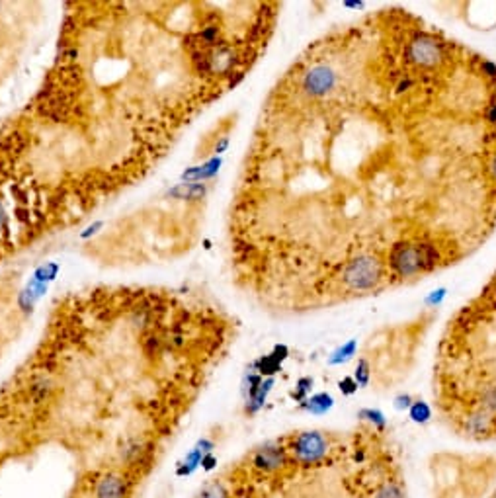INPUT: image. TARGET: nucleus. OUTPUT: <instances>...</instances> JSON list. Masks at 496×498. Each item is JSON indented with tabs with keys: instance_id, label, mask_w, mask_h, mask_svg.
<instances>
[{
	"instance_id": "obj_1",
	"label": "nucleus",
	"mask_w": 496,
	"mask_h": 498,
	"mask_svg": "<svg viewBox=\"0 0 496 498\" xmlns=\"http://www.w3.org/2000/svg\"><path fill=\"white\" fill-rule=\"evenodd\" d=\"M437 252L432 244H426V242H405V244H397L393 246L391 257H389V262H391V268L399 276H415L418 272L426 270V268H432L434 262H436Z\"/></svg>"
},
{
	"instance_id": "obj_2",
	"label": "nucleus",
	"mask_w": 496,
	"mask_h": 498,
	"mask_svg": "<svg viewBox=\"0 0 496 498\" xmlns=\"http://www.w3.org/2000/svg\"><path fill=\"white\" fill-rule=\"evenodd\" d=\"M289 452L299 465H315L328 454V438L317 430L299 432L289 439Z\"/></svg>"
},
{
	"instance_id": "obj_3",
	"label": "nucleus",
	"mask_w": 496,
	"mask_h": 498,
	"mask_svg": "<svg viewBox=\"0 0 496 498\" xmlns=\"http://www.w3.org/2000/svg\"><path fill=\"white\" fill-rule=\"evenodd\" d=\"M342 278L348 289L354 292H365L375 286L381 278L379 262L373 257H360L346 264L342 272Z\"/></svg>"
},
{
	"instance_id": "obj_4",
	"label": "nucleus",
	"mask_w": 496,
	"mask_h": 498,
	"mask_svg": "<svg viewBox=\"0 0 496 498\" xmlns=\"http://www.w3.org/2000/svg\"><path fill=\"white\" fill-rule=\"evenodd\" d=\"M301 86L309 96H326L336 86V73L330 65L315 63L301 79Z\"/></svg>"
},
{
	"instance_id": "obj_5",
	"label": "nucleus",
	"mask_w": 496,
	"mask_h": 498,
	"mask_svg": "<svg viewBox=\"0 0 496 498\" xmlns=\"http://www.w3.org/2000/svg\"><path fill=\"white\" fill-rule=\"evenodd\" d=\"M288 463V454L282 446L278 444H266L260 449H256V454L252 457V465L262 471V473H274L280 471Z\"/></svg>"
},
{
	"instance_id": "obj_6",
	"label": "nucleus",
	"mask_w": 496,
	"mask_h": 498,
	"mask_svg": "<svg viewBox=\"0 0 496 498\" xmlns=\"http://www.w3.org/2000/svg\"><path fill=\"white\" fill-rule=\"evenodd\" d=\"M408 55H410V59H413L415 63H418V65L430 66L436 65L437 59L442 57V49H440V44H437L434 37L420 36L416 37L415 41L410 44Z\"/></svg>"
},
{
	"instance_id": "obj_7",
	"label": "nucleus",
	"mask_w": 496,
	"mask_h": 498,
	"mask_svg": "<svg viewBox=\"0 0 496 498\" xmlns=\"http://www.w3.org/2000/svg\"><path fill=\"white\" fill-rule=\"evenodd\" d=\"M96 498H127V483L118 475L104 477L96 487Z\"/></svg>"
},
{
	"instance_id": "obj_8",
	"label": "nucleus",
	"mask_w": 496,
	"mask_h": 498,
	"mask_svg": "<svg viewBox=\"0 0 496 498\" xmlns=\"http://www.w3.org/2000/svg\"><path fill=\"white\" fill-rule=\"evenodd\" d=\"M333 397L328 395V393H319V395L311 397V399L305 403V409L309 410V412H315V414H323L326 410L333 409Z\"/></svg>"
},
{
	"instance_id": "obj_9",
	"label": "nucleus",
	"mask_w": 496,
	"mask_h": 498,
	"mask_svg": "<svg viewBox=\"0 0 496 498\" xmlns=\"http://www.w3.org/2000/svg\"><path fill=\"white\" fill-rule=\"evenodd\" d=\"M430 417H432V410H430V407L426 403L415 401V403L410 404V418H413L415 422L424 424V422H428Z\"/></svg>"
},
{
	"instance_id": "obj_10",
	"label": "nucleus",
	"mask_w": 496,
	"mask_h": 498,
	"mask_svg": "<svg viewBox=\"0 0 496 498\" xmlns=\"http://www.w3.org/2000/svg\"><path fill=\"white\" fill-rule=\"evenodd\" d=\"M490 426V418L487 412H477L473 417L469 418V430L473 434H482L487 432V428Z\"/></svg>"
},
{
	"instance_id": "obj_11",
	"label": "nucleus",
	"mask_w": 496,
	"mask_h": 498,
	"mask_svg": "<svg viewBox=\"0 0 496 498\" xmlns=\"http://www.w3.org/2000/svg\"><path fill=\"white\" fill-rule=\"evenodd\" d=\"M196 498H229V494H227V491H225V487H223L221 483L213 481V483L206 484V487L198 492V497Z\"/></svg>"
},
{
	"instance_id": "obj_12",
	"label": "nucleus",
	"mask_w": 496,
	"mask_h": 498,
	"mask_svg": "<svg viewBox=\"0 0 496 498\" xmlns=\"http://www.w3.org/2000/svg\"><path fill=\"white\" fill-rule=\"evenodd\" d=\"M375 498H405V497H403V491H400L399 484L389 481V483L379 487V491L375 492Z\"/></svg>"
},
{
	"instance_id": "obj_13",
	"label": "nucleus",
	"mask_w": 496,
	"mask_h": 498,
	"mask_svg": "<svg viewBox=\"0 0 496 498\" xmlns=\"http://www.w3.org/2000/svg\"><path fill=\"white\" fill-rule=\"evenodd\" d=\"M360 418H365V420H370L371 424L379 426V428H383L385 426V417L379 412V410H371V409H365L360 412Z\"/></svg>"
},
{
	"instance_id": "obj_14",
	"label": "nucleus",
	"mask_w": 496,
	"mask_h": 498,
	"mask_svg": "<svg viewBox=\"0 0 496 498\" xmlns=\"http://www.w3.org/2000/svg\"><path fill=\"white\" fill-rule=\"evenodd\" d=\"M354 381L358 385H362V387L368 385V381H370V366H368V362H360V364H358Z\"/></svg>"
},
{
	"instance_id": "obj_15",
	"label": "nucleus",
	"mask_w": 496,
	"mask_h": 498,
	"mask_svg": "<svg viewBox=\"0 0 496 498\" xmlns=\"http://www.w3.org/2000/svg\"><path fill=\"white\" fill-rule=\"evenodd\" d=\"M482 409L487 412H496V387H489L482 395Z\"/></svg>"
},
{
	"instance_id": "obj_16",
	"label": "nucleus",
	"mask_w": 496,
	"mask_h": 498,
	"mask_svg": "<svg viewBox=\"0 0 496 498\" xmlns=\"http://www.w3.org/2000/svg\"><path fill=\"white\" fill-rule=\"evenodd\" d=\"M340 391L344 395H354L355 391H358V383L352 377H344L340 381Z\"/></svg>"
},
{
	"instance_id": "obj_17",
	"label": "nucleus",
	"mask_w": 496,
	"mask_h": 498,
	"mask_svg": "<svg viewBox=\"0 0 496 498\" xmlns=\"http://www.w3.org/2000/svg\"><path fill=\"white\" fill-rule=\"evenodd\" d=\"M311 385H313L311 379H307V377H305V379H301L299 381V387H297V393H293V397H297L299 401H301V399H305V395L309 393V387H311Z\"/></svg>"
},
{
	"instance_id": "obj_18",
	"label": "nucleus",
	"mask_w": 496,
	"mask_h": 498,
	"mask_svg": "<svg viewBox=\"0 0 496 498\" xmlns=\"http://www.w3.org/2000/svg\"><path fill=\"white\" fill-rule=\"evenodd\" d=\"M217 465V459H215L213 454H206L203 455V459H201V467L206 469V471H211V469Z\"/></svg>"
},
{
	"instance_id": "obj_19",
	"label": "nucleus",
	"mask_w": 496,
	"mask_h": 498,
	"mask_svg": "<svg viewBox=\"0 0 496 498\" xmlns=\"http://www.w3.org/2000/svg\"><path fill=\"white\" fill-rule=\"evenodd\" d=\"M410 404H413V403H410V397H408V395L399 397V399H397V407H399V409H403V407H405V409H407V407H408V409H410Z\"/></svg>"
},
{
	"instance_id": "obj_20",
	"label": "nucleus",
	"mask_w": 496,
	"mask_h": 498,
	"mask_svg": "<svg viewBox=\"0 0 496 498\" xmlns=\"http://www.w3.org/2000/svg\"><path fill=\"white\" fill-rule=\"evenodd\" d=\"M489 119L492 124H496V102L489 106Z\"/></svg>"
},
{
	"instance_id": "obj_21",
	"label": "nucleus",
	"mask_w": 496,
	"mask_h": 498,
	"mask_svg": "<svg viewBox=\"0 0 496 498\" xmlns=\"http://www.w3.org/2000/svg\"><path fill=\"white\" fill-rule=\"evenodd\" d=\"M490 174L495 176V180H496V154L492 156V161H490Z\"/></svg>"
}]
</instances>
